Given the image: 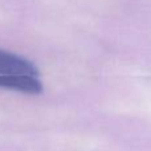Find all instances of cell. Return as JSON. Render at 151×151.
Listing matches in <instances>:
<instances>
[{
  "instance_id": "6da1fadb",
  "label": "cell",
  "mask_w": 151,
  "mask_h": 151,
  "mask_svg": "<svg viewBox=\"0 0 151 151\" xmlns=\"http://www.w3.org/2000/svg\"><path fill=\"white\" fill-rule=\"evenodd\" d=\"M0 88L25 94H40L42 91V83L40 82L39 76L0 74Z\"/></svg>"
},
{
  "instance_id": "7a4b0ae2",
  "label": "cell",
  "mask_w": 151,
  "mask_h": 151,
  "mask_svg": "<svg viewBox=\"0 0 151 151\" xmlns=\"http://www.w3.org/2000/svg\"><path fill=\"white\" fill-rule=\"evenodd\" d=\"M0 74L39 76L37 68L27 58L12 52L0 49Z\"/></svg>"
}]
</instances>
